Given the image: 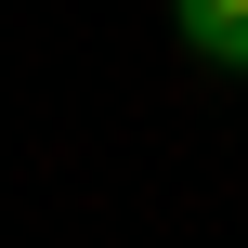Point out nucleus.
<instances>
[{"instance_id": "f257e3e1", "label": "nucleus", "mask_w": 248, "mask_h": 248, "mask_svg": "<svg viewBox=\"0 0 248 248\" xmlns=\"http://www.w3.org/2000/svg\"><path fill=\"white\" fill-rule=\"evenodd\" d=\"M170 26H183V52H196V65L248 78V0H170Z\"/></svg>"}]
</instances>
